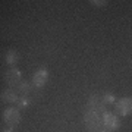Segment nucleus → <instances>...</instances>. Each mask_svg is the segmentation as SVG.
<instances>
[{
    "mask_svg": "<svg viewBox=\"0 0 132 132\" xmlns=\"http://www.w3.org/2000/svg\"><path fill=\"white\" fill-rule=\"evenodd\" d=\"M85 125L88 128V131L91 132H97L101 126V118H100L98 112L95 110H88L85 113Z\"/></svg>",
    "mask_w": 132,
    "mask_h": 132,
    "instance_id": "1",
    "label": "nucleus"
},
{
    "mask_svg": "<svg viewBox=\"0 0 132 132\" xmlns=\"http://www.w3.org/2000/svg\"><path fill=\"white\" fill-rule=\"evenodd\" d=\"M103 122H104V126H106V131L107 132L116 131V129L120 126V122H119L118 116L114 113H110V112H106V113H104Z\"/></svg>",
    "mask_w": 132,
    "mask_h": 132,
    "instance_id": "2",
    "label": "nucleus"
},
{
    "mask_svg": "<svg viewBox=\"0 0 132 132\" xmlns=\"http://www.w3.org/2000/svg\"><path fill=\"white\" fill-rule=\"evenodd\" d=\"M3 120H5L6 123H9V125H16V123H19V120H21V113H19V110L15 109V107L6 109L5 112H3Z\"/></svg>",
    "mask_w": 132,
    "mask_h": 132,
    "instance_id": "3",
    "label": "nucleus"
},
{
    "mask_svg": "<svg viewBox=\"0 0 132 132\" xmlns=\"http://www.w3.org/2000/svg\"><path fill=\"white\" fill-rule=\"evenodd\" d=\"M131 107H132V101L128 97H123V98L118 100V103H116V110L122 116H128L131 113Z\"/></svg>",
    "mask_w": 132,
    "mask_h": 132,
    "instance_id": "4",
    "label": "nucleus"
},
{
    "mask_svg": "<svg viewBox=\"0 0 132 132\" xmlns=\"http://www.w3.org/2000/svg\"><path fill=\"white\" fill-rule=\"evenodd\" d=\"M5 81H6V84H9V85H18L21 82V72H19V69L12 68L9 71H6Z\"/></svg>",
    "mask_w": 132,
    "mask_h": 132,
    "instance_id": "5",
    "label": "nucleus"
},
{
    "mask_svg": "<svg viewBox=\"0 0 132 132\" xmlns=\"http://www.w3.org/2000/svg\"><path fill=\"white\" fill-rule=\"evenodd\" d=\"M47 79H48L47 69H38V71L35 72V75H34L32 82H34V85H35V87H43V85L47 82Z\"/></svg>",
    "mask_w": 132,
    "mask_h": 132,
    "instance_id": "6",
    "label": "nucleus"
},
{
    "mask_svg": "<svg viewBox=\"0 0 132 132\" xmlns=\"http://www.w3.org/2000/svg\"><path fill=\"white\" fill-rule=\"evenodd\" d=\"M0 98L3 100L5 103H16L18 101V94L12 91V88H7V90H3L2 91V94H0Z\"/></svg>",
    "mask_w": 132,
    "mask_h": 132,
    "instance_id": "7",
    "label": "nucleus"
},
{
    "mask_svg": "<svg viewBox=\"0 0 132 132\" xmlns=\"http://www.w3.org/2000/svg\"><path fill=\"white\" fill-rule=\"evenodd\" d=\"M103 101L97 97V95H91L90 97V101H88V107L90 110H95V112H98L100 109H103Z\"/></svg>",
    "mask_w": 132,
    "mask_h": 132,
    "instance_id": "8",
    "label": "nucleus"
},
{
    "mask_svg": "<svg viewBox=\"0 0 132 132\" xmlns=\"http://www.w3.org/2000/svg\"><path fill=\"white\" fill-rule=\"evenodd\" d=\"M18 53L15 52V50H7L5 54V62L7 65H15L16 62H18Z\"/></svg>",
    "mask_w": 132,
    "mask_h": 132,
    "instance_id": "9",
    "label": "nucleus"
},
{
    "mask_svg": "<svg viewBox=\"0 0 132 132\" xmlns=\"http://www.w3.org/2000/svg\"><path fill=\"white\" fill-rule=\"evenodd\" d=\"M29 91H31V87H29V84L28 82H19L18 84V93L22 97H28V94H29Z\"/></svg>",
    "mask_w": 132,
    "mask_h": 132,
    "instance_id": "10",
    "label": "nucleus"
},
{
    "mask_svg": "<svg viewBox=\"0 0 132 132\" xmlns=\"http://www.w3.org/2000/svg\"><path fill=\"white\" fill-rule=\"evenodd\" d=\"M16 106H18V109H27L29 106L28 97H19L18 101H16Z\"/></svg>",
    "mask_w": 132,
    "mask_h": 132,
    "instance_id": "11",
    "label": "nucleus"
},
{
    "mask_svg": "<svg viewBox=\"0 0 132 132\" xmlns=\"http://www.w3.org/2000/svg\"><path fill=\"white\" fill-rule=\"evenodd\" d=\"M103 103H106V104H112V103H114V95H113V94H104V97H103Z\"/></svg>",
    "mask_w": 132,
    "mask_h": 132,
    "instance_id": "12",
    "label": "nucleus"
},
{
    "mask_svg": "<svg viewBox=\"0 0 132 132\" xmlns=\"http://www.w3.org/2000/svg\"><path fill=\"white\" fill-rule=\"evenodd\" d=\"M93 5H95V6H104V5H106V2H93Z\"/></svg>",
    "mask_w": 132,
    "mask_h": 132,
    "instance_id": "13",
    "label": "nucleus"
},
{
    "mask_svg": "<svg viewBox=\"0 0 132 132\" xmlns=\"http://www.w3.org/2000/svg\"><path fill=\"white\" fill-rule=\"evenodd\" d=\"M3 132H13V131H12V129H5Z\"/></svg>",
    "mask_w": 132,
    "mask_h": 132,
    "instance_id": "14",
    "label": "nucleus"
},
{
    "mask_svg": "<svg viewBox=\"0 0 132 132\" xmlns=\"http://www.w3.org/2000/svg\"><path fill=\"white\" fill-rule=\"evenodd\" d=\"M97 132H107V131H97Z\"/></svg>",
    "mask_w": 132,
    "mask_h": 132,
    "instance_id": "15",
    "label": "nucleus"
}]
</instances>
